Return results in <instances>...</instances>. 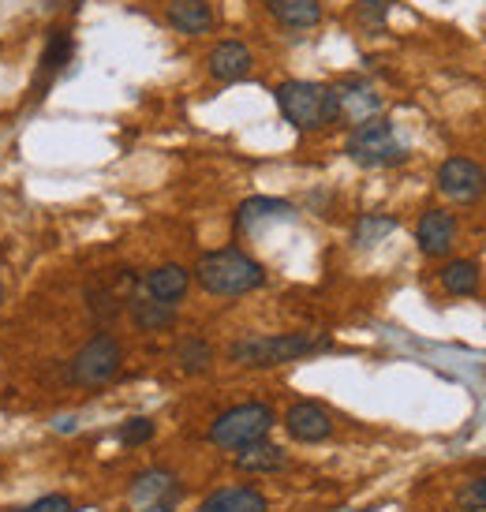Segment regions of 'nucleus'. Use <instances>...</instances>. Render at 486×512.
I'll return each mask as SVG.
<instances>
[{"label":"nucleus","mask_w":486,"mask_h":512,"mask_svg":"<svg viewBox=\"0 0 486 512\" xmlns=\"http://www.w3.org/2000/svg\"><path fill=\"white\" fill-rule=\"evenodd\" d=\"M195 281L210 296L236 299L266 285V266L247 255V251H240V247H217V251H206L199 258Z\"/></svg>","instance_id":"1"},{"label":"nucleus","mask_w":486,"mask_h":512,"mask_svg":"<svg viewBox=\"0 0 486 512\" xmlns=\"http://www.w3.org/2000/svg\"><path fill=\"white\" fill-rule=\"evenodd\" d=\"M277 109L296 131H322L341 120L337 86L315 83V79H288L273 90Z\"/></svg>","instance_id":"2"},{"label":"nucleus","mask_w":486,"mask_h":512,"mask_svg":"<svg viewBox=\"0 0 486 512\" xmlns=\"http://www.w3.org/2000/svg\"><path fill=\"white\" fill-rule=\"evenodd\" d=\"M326 348L329 341L326 337H315V333H266V337H240V341H232L229 359L236 367L270 370L296 363V359L318 356Z\"/></svg>","instance_id":"3"},{"label":"nucleus","mask_w":486,"mask_h":512,"mask_svg":"<svg viewBox=\"0 0 486 512\" xmlns=\"http://www.w3.org/2000/svg\"><path fill=\"white\" fill-rule=\"evenodd\" d=\"M273 427H277V412L266 400H243V404L225 408L210 423V445L236 453L243 445H255V441L270 438Z\"/></svg>","instance_id":"4"},{"label":"nucleus","mask_w":486,"mask_h":512,"mask_svg":"<svg viewBox=\"0 0 486 512\" xmlns=\"http://www.w3.org/2000/svg\"><path fill=\"white\" fill-rule=\"evenodd\" d=\"M124 367V344L116 333L109 329H98L90 341L68 359V382L79 385V389H101L109 385Z\"/></svg>","instance_id":"5"},{"label":"nucleus","mask_w":486,"mask_h":512,"mask_svg":"<svg viewBox=\"0 0 486 512\" xmlns=\"http://www.w3.org/2000/svg\"><path fill=\"white\" fill-rule=\"evenodd\" d=\"M344 154L352 157L356 165H363V169H393V165L408 161V146H404V139L389 120L374 116L367 124L352 128L348 143H344Z\"/></svg>","instance_id":"6"},{"label":"nucleus","mask_w":486,"mask_h":512,"mask_svg":"<svg viewBox=\"0 0 486 512\" xmlns=\"http://www.w3.org/2000/svg\"><path fill=\"white\" fill-rule=\"evenodd\" d=\"M128 498L135 509L146 512H172L180 501H184V486L172 475L169 468H146L131 479Z\"/></svg>","instance_id":"7"},{"label":"nucleus","mask_w":486,"mask_h":512,"mask_svg":"<svg viewBox=\"0 0 486 512\" xmlns=\"http://www.w3.org/2000/svg\"><path fill=\"white\" fill-rule=\"evenodd\" d=\"M438 191L449 202H479L486 195V169L472 157H449L438 169Z\"/></svg>","instance_id":"8"},{"label":"nucleus","mask_w":486,"mask_h":512,"mask_svg":"<svg viewBox=\"0 0 486 512\" xmlns=\"http://www.w3.org/2000/svg\"><path fill=\"white\" fill-rule=\"evenodd\" d=\"M285 430L288 438L300 445H318V441L333 438V415L318 400H296L285 412Z\"/></svg>","instance_id":"9"},{"label":"nucleus","mask_w":486,"mask_h":512,"mask_svg":"<svg viewBox=\"0 0 486 512\" xmlns=\"http://www.w3.org/2000/svg\"><path fill=\"white\" fill-rule=\"evenodd\" d=\"M75 57V38L72 30L64 27H53L49 34H45V49H42V64H38V75H34V94L38 98H45V90H49V83L57 79L68 64H72Z\"/></svg>","instance_id":"10"},{"label":"nucleus","mask_w":486,"mask_h":512,"mask_svg":"<svg viewBox=\"0 0 486 512\" xmlns=\"http://www.w3.org/2000/svg\"><path fill=\"white\" fill-rule=\"evenodd\" d=\"M251 68H255V57H251V49L243 42H236V38L217 42L214 49H210V57H206V72H210V79H217V83H243V79L251 75Z\"/></svg>","instance_id":"11"},{"label":"nucleus","mask_w":486,"mask_h":512,"mask_svg":"<svg viewBox=\"0 0 486 512\" xmlns=\"http://www.w3.org/2000/svg\"><path fill=\"white\" fill-rule=\"evenodd\" d=\"M415 243L427 258H445L457 243V217L445 210H427L415 225Z\"/></svg>","instance_id":"12"},{"label":"nucleus","mask_w":486,"mask_h":512,"mask_svg":"<svg viewBox=\"0 0 486 512\" xmlns=\"http://www.w3.org/2000/svg\"><path fill=\"white\" fill-rule=\"evenodd\" d=\"M337 105H341V120H348L352 128H359V124H367V120L382 113L378 90L371 83H363V79H344L337 86Z\"/></svg>","instance_id":"13"},{"label":"nucleus","mask_w":486,"mask_h":512,"mask_svg":"<svg viewBox=\"0 0 486 512\" xmlns=\"http://www.w3.org/2000/svg\"><path fill=\"white\" fill-rule=\"evenodd\" d=\"M296 214V206L288 199H273V195H255L243 199L236 210V232H258V228L273 225V221H288Z\"/></svg>","instance_id":"14"},{"label":"nucleus","mask_w":486,"mask_h":512,"mask_svg":"<svg viewBox=\"0 0 486 512\" xmlns=\"http://www.w3.org/2000/svg\"><path fill=\"white\" fill-rule=\"evenodd\" d=\"M143 288H146V296H150V299L176 307V303L187 296V288H191V270H184L180 262L154 266V270L143 277Z\"/></svg>","instance_id":"15"},{"label":"nucleus","mask_w":486,"mask_h":512,"mask_svg":"<svg viewBox=\"0 0 486 512\" xmlns=\"http://www.w3.org/2000/svg\"><path fill=\"white\" fill-rule=\"evenodd\" d=\"M199 512H270V501L258 486H221L202 501Z\"/></svg>","instance_id":"16"},{"label":"nucleus","mask_w":486,"mask_h":512,"mask_svg":"<svg viewBox=\"0 0 486 512\" xmlns=\"http://www.w3.org/2000/svg\"><path fill=\"white\" fill-rule=\"evenodd\" d=\"M236 471H247V475H273V471L288 468V453L273 441H255V445H243L236 449Z\"/></svg>","instance_id":"17"},{"label":"nucleus","mask_w":486,"mask_h":512,"mask_svg":"<svg viewBox=\"0 0 486 512\" xmlns=\"http://www.w3.org/2000/svg\"><path fill=\"white\" fill-rule=\"evenodd\" d=\"M262 4L288 30H311L322 23V4L318 0H262Z\"/></svg>","instance_id":"18"},{"label":"nucleus","mask_w":486,"mask_h":512,"mask_svg":"<svg viewBox=\"0 0 486 512\" xmlns=\"http://www.w3.org/2000/svg\"><path fill=\"white\" fill-rule=\"evenodd\" d=\"M128 314L131 322H135V329H143V333H165V329L176 326V307L158 303V299L150 296H131Z\"/></svg>","instance_id":"19"},{"label":"nucleus","mask_w":486,"mask_h":512,"mask_svg":"<svg viewBox=\"0 0 486 512\" xmlns=\"http://www.w3.org/2000/svg\"><path fill=\"white\" fill-rule=\"evenodd\" d=\"M165 15H169V23L180 34H206V30H214V8H210V0H172Z\"/></svg>","instance_id":"20"},{"label":"nucleus","mask_w":486,"mask_h":512,"mask_svg":"<svg viewBox=\"0 0 486 512\" xmlns=\"http://www.w3.org/2000/svg\"><path fill=\"white\" fill-rule=\"evenodd\" d=\"M124 303H128V296H124L116 285H90L86 288V311H90V318H94L101 329L120 318Z\"/></svg>","instance_id":"21"},{"label":"nucleus","mask_w":486,"mask_h":512,"mask_svg":"<svg viewBox=\"0 0 486 512\" xmlns=\"http://www.w3.org/2000/svg\"><path fill=\"white\" fill-rule=\"evenodd\" d=\"M438 277H442V288L449 296H472L475 288H479V266H475L472 258H453V262H445Z\"/></svg>","instance_id":"22"},{"label":"nucleus","mask_w":486,"mask_h":512,"mask_svg":"<svg viewBox=\"0 0 486 512\" xmlns=\"http://www.w3.org/2000/svg\"><path fill=\"white\" fill-rule=\"evenodd\" d=\"M176 363H180V370L184 374H206V370L214 367V348H210V341L206 337H184V341L176 344Z\"/></svg>","instance_id":"23"},{"label":"nucleus","mask_w":486,"mask_h":512,"mask_svg":"<svg viewBox=\"0 0 486 512\" xmlns=\"http://www.w3.org/2000/svg\"><path fill=\"white\" fill-rule=\"evenodd\" d=\"M397 228V217L389 214H363L352 228V243L356 247H371V243H382Z\"/></svg>","instance_id":"24"},{"label":"nucleus","mask_w":486,"mask_h":512,"mask_svg":"<svg viewBox=\"0 0 486 512\" xmlns=\"http://www.w3.org/2000/svg\"><path fill=\"white\" fill-rule=\"evenodd\" d=\"M154 434H158V423H154V419H146V415H131V419L120 423L116 441H120L124 449H139V445H146V441H154Z\"/></svg>","instance_id":"25"},{"label":"nucleus","mask_w":486,"mask_h":512,"mask_svg":"<svg viewBox=\"0 0 486 512\" xmlns=\"http://www.w3.org/2000/svg\"><path fill=\"white\" fill-rule=\"evenodd\" d=\"M389 8H393V0H356V23L363 30H382L389 19Z\"/></svg>","instance_id":"26"},{"label":"nucleus","mask_w":486,"mask_h":512,"mask_svg":"<svg viewBox=\"0 0 486 512\" xmlns=\"http://www.w3.org/2000/svg\"><path fill=\"white\" fill-rule=\"evenodd\" d=\"M457 505L464 512H486V475H483V479L464 483V490L457 494Z\"/></svg>","instance_id":"27"},{"label":"nucleus","mask_w":486,"mask_h":512,"mask_svg":"<svg viewBox=\"0 0 486 512\" xmlns=\"http://www.w3.org/2000/svg\"><path fill=\"white\" fill-rule=\"evenodd\" d=\"M15 512H75V501L68 494H42V498H34L30 505Z\"/></svg>","instance_id":"28"},{"label":"nucleus","mask_w":486,"mask_h":512,"mask_svg":"<svg viewBox=\"0 0 486 512\" xmlns=\"http://www.w3.org/2000/svg\"><path fill=\"white\" fill-rule=\"evenodd\" d=\"M45 4H49V8H60V4H72V0H45Z\"/></svg>","instance_id":"29"}]
</instances>
